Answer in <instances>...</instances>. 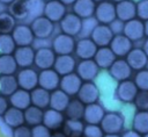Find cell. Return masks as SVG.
Here are the masks:
<instances>
[{"label":"cell","mask_w":148,"mask_h":137,"mask_svg":"<svg viewBox=\"0 0 148 137\" xmlns=\"http://www.w3.org/2000/svg\"><path fill=\"white\" fill-rule=\"evenodd\" d=\"M125 124V118L121 114L111 111L104 114L99 127L104 134H119Z\"/></svg>","instance_id":"cell-1"},{"label":"cell","mask_w":148,"mask_h":137,"mask_svg":"<svg viewBox=\"0 0 148 137\" xmlns=\"http://www.w3.org/2000/svg\"><path fill=\"white\" fill-rule=\"evenodd\" d=\"M95 19L97 20L98 23L101 24H110L112 21L117 19L116 16V5L111 1H102L96 5L95 13H94Z\"/></svg>","instance_id":"cell-2"},{"label":"cell","mask_w":148,"mask_h":137,"mask_svg":"<svg viewBox=\"0 0 148 137\" xmlns=\"http://www.w3.org/2000/svg\"><path fill=\"white\" fill-rule=\"evenodd\" d=\"M30 28H31V31L35 37H37L39 39H45L53 34L54 23L51 22L45 16H39L31 21Z\"/></svg>","instance_id":"cell-3"},{"label":"cell","mask_w":148,"mask_h":137,"mask_svg":"<svg viewBox=\"0 0 148 137\" xmlns=\"http://www.w3.org/2000/svg\"><path fill=\"white\" fill-rule=\"evenodd\" d=\"M10 35L16 46H31L35 41L31 28L28 24H16Z\"/></svg>","instance_id":"cell-4"},{"label":"cell","mask_w":148,"mask_h":137,"mask_svg":"<svg viewBox=\"0 0 148 137\" xmlns=\"http://www.w3.org/2000/svg\"><path fill=\"white\" fill-rule=\"evenodd\" d=\"M75 49V41L74 37L59 34L52 41V50L57 56L60 55H71Z\"/></svg>","instance_id":"cell-5"},{"label":"cell","mask_w":148,"mask_h":137,"mask_svg":"<svg viewBox=\"0 0 148 137\" xmlns=\"http://www.w3.org/2000/svg\"><path fill=\"white\" fill-rule=\"evenodd\" d=\"M16 80L20 88L30 92L38 86V73L31 67L22 68L21 71H18Z\"/></svg>","instance_id":"cell-6"},{"label":"cell","mask_w":148,"mask_h":137,"mask_svg":"<svg viewBox=\"0 0 148 137\" xmlns=\"http://www.w3.org/2000/svg\"><path fill=\"white\" fill-rule=\"evenodd\" d=\"M59 23H60V29L62 34L74 37L80 34L82 19H80L74 13H66Z\"/></svg>","instance_id":"cell-7"},{"label":"cell","mask_w":148,"mask_h":137,"mask_svg":"<svg viewBox=\"0 0 148 137\" xmlns=\"http://www.w3.org/2000/svg\"><path fill=\"white\" fill-rule=\"evenodd\" d=\"M77 99L86 106L90 103H95L99 99V89L92 81H84L82 82L79 92H77Z\"/></svg>","instance_id":"cell-8"},{"label":"cell","mask_w":148,"mask_h":137,"mask_svg":"<svg viewBox=\"0 0 148 137\" xmlns=\"http://www.w3.org/2000/svg\"><path fill=\"white\" fill-rule=\"evenodd\" d=\"M75 70H76V74L82 81H92L99 72V68L94 62V59L81 60L80 63L76 64Z\"/></svg>","instance_id":"cell-9"},{"label":"cell","mask_w":148,"mask_h":137,"mask_svg":"<svg viewBox=\"0 0 148 137\" xmlns=\"http://www.w3.org/2000/svg\"><path fill=\"white\" fill-rule=\"evenodd\" d=\"M113 36L114 35L112 34V31L108 24L98 23L91 31L89 38L97 45V48H102V46H109Z\"/></svg>","instance_id":"cell-10"},{"label":"cell","mask_w":148,"mask_h":137,"mask_svg":"<svg viewBox=\"0 0 148 137\" xmlns=\"http://www.w3.org/2000/svg\"><path fill=\"white\" fill-rule=\"evenodd\" d=\"M60 82V75L53 70H42L38 73V87L44 88L49 92H52L54 89H58Z\"/></svg>","instance_id":"cell-11"},{"label":"cell","mask_w":148,"mask_h":137,"mask_svg":"<svg viewBox=\"0 0 148 137\" xmlns=\"http://www.w3.org/2000/svg\"><path fill=\"white\" fill-rule=\"evenodd\" d=\"M123 35H125L131 42L142 39L145 37L143 22L141 20H139L138 17H135L133 20H130L127 22H124Z\"/></svg>","instance_id":"cell-12"},{"label":"cell","mask_w":148,"mask_h":137,"mask_svg":"<svg viewBox=\"0 0 148 137\" xmlns=\"http://www.w3.org/2000/svg\"><path fill=\"white\" fill-rule=\"evenodd\" d=\"M54 60H56V53L51 48H39L37 51H35L34 64L40 71L52 68Z\"/></svg>","instance_id":"cell-13"},{"label":"cell","mask_w":148,"mask_h":137,"mask_svg":"<svg viewBox=\"0 0 148 137\" xmlns=\"http://www.w3.org/2000/svg\"><path fill=\"white\" fill-rule=\"evenodd\" d=\"M82 82L83 81L79 78V75L76 73L72 72V73L66 74V75H62L60 78L59 87L68 96H73V95H76L77 94V92H79Z\"/></svg>","instance_id":"cell-14"},{"label":"cell","mask_w":148,"mask_h":137,"mask_svg":"<svg viewBox=\"0 0 148 137\" xmlns=\"http://www.w3.org/2000/svg\"><path fill=\"white\" fill-rule=\"evenodd\" d=\"M138 87L135 86L134 81L127 79V80H124V81H120L117 86V89H116V95L118 98L119 101L121 102H133L136 93H138Z\"/></svg>","instance_id":"cell-15"},{"label":"cell","mask_w":148,"mask_h":137,"mask_svg":"<svg viewBox=\"0 0 148 137\" xmlns=\"http://www.w3.org/2000/svg\"><path fill=\"white\" fill-rule=\"evenodd\" d=\"M109 73L114 80L120 82V81L130 79V77L132 74V68L130 67V65L127 64V62L125 59L118 58L109 67Z\"/></svg>","instance_id":"cell-16"},{"label":"cell","mask_w":148,"mask_h":137,"mask_svg":"<svg viewBox=\"0 0 148 137\" xmlns=\"http://www.w3.org/2000/svg\"><path fill=\"white\" fill-rule=\"evenodd\" d=\"M76 67V60L72 55H60L56 56V60L53 64V70L59 75H66L74 72Z\"/></svg>","instance_id":"cell-17"},{"label":"cell","mask_w":148,"mask_h":137,"mask_svg":"<svg viewBox=\"0 0 148 137\" xmlns=\"http://www.w3.org/2000/svg\"><path fill=\"white\" fill-rule=\"evenodd\" d=\"M66 14V6L61 3L59 0H51L45 2L44 7V16L49 19L51 22H60V20Z\"/></svg>","instance_id":"cell-18"},{"label":"cell","mask_w":148,"mask_h":137,"mask_svg":"<svg viewBox=\"0 0 148 137\" xmlns=\"http://www.w3.org/2000/svg\"><path fill=\"white\" fill-rule=\"evenodd\" d=\"M111 51L114 53L116 57H125L133 48H132V42L123 34L120 35H114L113 38L111 39L110 44H109Z\"/></svg>","instance_id":"cell-19"},{"label":"cell","mask_w":148,"mask_h":137,"mask_svg":"<svg viewBox=\"0 0 148 137\" xmlns=\"http://www.w3.org/2000/svg\"><path fill=\"white\" fill-rule=\"evenodd\" d=\"M13 57L21 68L30 67L34 64L35 58V50L31 46H16L15 51L13 52Z\"/></svg>","instance_id":"cell-20"},{"label":"cell","mask_w":148,"mask_h":137,"mask_svg":"<svg viewBox=\"0 0 148 137\" xmlns=\"http://www.w3.org/2000/svg\"><path fill=\"white\" fill-rule=\"evenodd\" d=\"M76 56L83 60V59H92L96 51L97 45L88 37V38H81L80 41L75 42V49H74Z\"/></svg>","instance_id":"cell-21"},{"label":"cell","mask_w":148,"mask_h":137,"mask_svg":"<svg viewBox=\"0 0 148 137\" xmlns=\"http://www.w3.org/2000/svg\"><path fill=\"white\" fill-rule=\"evenodd\" d=\"M116 16L121 22H127L136 17V6L132 0H124L116 5Z\"/></svg>","instance_id":"cell-22"},{"label":"cell","mask_w":148,"mask_h":137,"mask_svg":"<svg viewBox=\"0 0 148 137\" xmlns=\"http://www.w3.org/2000/svg\"><path fill=\"white\" fill-rule=\"evenodd\" d=\"M127 64L130 65V67L135 71H140V70H143L146 66H147V63H148V57L146 56V53L143 52L142 49H139V48H135V49H132L127 55H126V59Z\"/></svg>","instance_id":"cell-23"},{"label":"cell","mask_w":148,"mask_h":137,"mask_svg":"<svg viewBox=\"0 0 148 137\" xmlns=\"http://www.w3.org/2000/svg\"><path fill=\"white\" fill-rule=\"evenodd\" d=\"M104 108L97 102L86 104L83 111V120L87 124H99L104 116Z\"/></svg>","instance_id":"cell-24"},{"label":"cell","mask_w":148,"mask_h":137,"mask_svg":"<svg viewBox=\"0 0 148 137\" xmlns=\"http://www.w3.org/2000/svg\"><path fill=\"white\" fill-rule=\"evenodd\" d=\"M64 122H65V117H64V114L61 111H58V110L50 108L43 113L42 124H44L50 130H58L59 128L62 127Z\"/></svg>","instance_id":"cell-25"},{"label":"cell","mask_w":148,"mask_h":137,"mask_svg":"<svg viewBox=\"0 0 148 137\" xmlns=\"http://www.w3.org/2000/svg\"><path fill=\"white\" fill-rule=\"evenodd\" d=\"M92 59L98 66V68L109 70V67L117 59V57L114 56V53L111 51L109 46H102V48H97V51Z\"/></svg>","instance_id":"cell-26"},{"label":"cell","mask_w":148,"mask_h":137,"mask_svg":"<svg viewBox=\"0 0 148 137\" xmlns=\"http://www.w3.org/2000/svg\"><path fill=\"white\" fill-rule=\"evenodd\" d=\"M96 3L92 0H76L73 3V13L80 19L92 17L95 13Z\"/></svg>","instance_id":"cell-27"},{"label":"cell","mask_w":148,"mask_h":137,"mask_svg":"<svg viewBox=\"0 0 148 137\" xmlns=\"http://www.w3.org/2000/svg\"><path fill=\"white\" fill-rule=\"evenodd\" d=\"M8 102L12 104V107L17 108V109H21V110H24V109H27L31 104V101H30V92L24 91L22 88H17L9 96Z\"/></svg>","instance_id":"cell-28"},{"label":"cell","mask_w":148,"mask_h":137,"mask_svg":"<svg viewBox=\"0 0 148 137\" xmlns=\"http://www.w3.org/2000/svg\"><path fill=\"white\" fill-rule=\"evenodd\" d=\"M69 96L64 93L61 89H54L50 93V102L49 107L51 109L58 110V111H65L68 102H69Z\"/></svg>","instance_id":"cell-29"},{"label":"cell","mask_w":148,"mask_h":137,"mask_svg":"<svg viewBox=\"0 0 148 137\" xmlns=\"http://www.w3.org/2000/svg\"><path fill=\"white\" fill-rule=\"evenodd\" d=\"M30 101H31L32 106L38 107L40 109H45L49 107L50 92L44 88L36 87L32 91H30Z\"/></svg>","instance_id":"cell-30"},{"label":"cell","mask_w":148,"mask_h":137,"mask_svg":"<svg viewBox=\"0 0 148 137\" xmlns=\"http://www.w3.org/2000/svg\"><path fill=\"white\" fill-rule=\"evenodd\" d=\"M2 116H3L5 123L10 128H17L24 124V115H23V110L21 109L8 107V109L5 111Z\"/></svg>","instance_id":"cell-31"},{"label":"cell","mask_w":148,"mask_h":137,"mask_svg":"<svg viewBox=\"0 0 148 137\" xmlns=\"http://www.w3.org/2000/svg\"><path fill=\"white\" fill-rule=\"evenodd\" d=\"M43 109L35 107L32 104H30L27 109L23 110V115H24V122L30 125V127H35L38 124H42L43 121Z\"/></svg>","instance_id":"cell-32"},{"label":"cell","mask_w":148,"mask_h":137,"mask_svg":"<svg viewBox=\"0 0 148 137\" xmlns=\"http://www.w3.org/2000/svg\"><path fill=\"white\" fill-rule=\"evenodd\" d=\"M18 88L16 77L10 75H0V94L3 96H10Z\"/></svg>","instance_id":"cell-33"},{"label":"cell","mask_w":148,"mask_h":137,"mask_svg":"<svg viewBox=\"0 0 148 137\" xmlns=\"http://www.w3.org/2000/svg\"><path fill=\"white\" fill-rule=\"evenodd\" d=\"M64 134L67 137H80L83 132V122L82 120H69L67 118L64 122Z\"/></svg>","instance_id":"cell-34"},{"label":"cell","mask_w":148,"mask_h":137,"mask_svg":"<svg viewBox=\"0 0 148 137\" xmlns=\"http://www.w3.org/2000/svg\"><path fill=\"white\" fill-rule=\"evenodd\" d=\"M83 111H84V104L79 99L69 100V102L65 109L66 116L69 120H82Z\"/></svg>","instance_id":"cell-35"},{"label":"cell","mask_w":148,"mask_h":137,"mask_svg":"<svg viewBox=\"0 0 148 137\" xmlns=\"http://www.w3.org/2000/svg\"><path fill=\"white\" fill-rule=\"evenodd\" d=\"M27 5V19L35 20L44 14L45 2L43 0H25Z\"/></svg>","instance_id":"cell-36"},{"label":"cell","mask_w":148,"mask_h":137,"mask_svg":"<svg viewBox=\"0 0 148 137\" xmlns=\"http://www.w3.org/2000/svg\"><path fill=\"white\" fill-rule=\"evenodd\" d=\"M133 130L140 135L148 132V110H139L133 117Z\"/></svg>","instance_id":"cell-37"},{"label":"cell","mask_w":148,"mask_h":137,"mask_svg":"<svg viewBox=\"0 0 148 137\" xmlns=\"http://www.w3.org/2000/svg\"><path fill=\"white\" fill-rule=\"evenodd\" d=\"M17 70V64L13 55H0V75L14 74Z\"/></svg>","instance_id":"cell-38"},{"label":"cell","mask_w":148,"mask_h":137,"mask_svg":"<svg viewBox=\"0 0 148 137\" xmlns=\"http://www.w3.org/2000/svg\"><path fill=\"white\" fill-rule=\"evenodd\" d=\"M9 14L16 20L27 19V5L25 0H14L9 3Z\"/></svg>","instance_id":"cell-39"},{"label":"cell","mask_w":148,"mask_h":137,"mask_svg":"<svg viewBox=\"0 0 148 137\" xmlns=\"http://www.w3.org/2000/svg\"><path fill=\"white\" fill-rule=\"evenodd\" d=\"M16 26V20L7 12L0 13V34H12Z\"/></svg>","instance_id":"cell-40"},{"label":"cell","mask_w":148,"mask_h":137,"mask_svg":"<svg viewBox=\"0 0 148 137\" xmlns=\"http://www.w3.org/2000/svg\"><path fill=\"white\" fill-rule=\"evenodd\" d=\"M16 44L10 34H0V55H13Z\"/></svg>","instance_id":"cell-41"},{"label":"cell","mask_w":148,"mask_h":137,"mask_svg":"<svg viewBox=\"0 0 148 137\" xmlns=\"http://www.w3.org/2000/svg\"><path fill=\"white\" fill-rule=\"evenodd\" d=\"M98 24L97 20L95 17H88V19H82V23H81V30H80V36H82L83 38H88V36H90L91 31L94 30V28Z\"/></svg>","instance_id":"cell-42"},{"label":"cell","mask_w":148,"mask_h":137,"mask_svg":"<svg viewBox=\"0 0 148 137\" xmlns=\"http://www.w3.org/2000/svg\"><path fill=\"white\" fill-rule=\"evenodd\" d=\"M134 84L139 91H148V70L143 68L136 72Z\"/></svg>","instance_id":"cell-43"},{"label":"cell","mask_w":148,"mask_h":137,"mask_svg":"<svg viewBox=\"0 0 148 137\" xmlns=\"http://www.w3.org/2000/svg\"><path fill=\"white\" fill-rule=\"evenodd\" d=\"M133 102L139 110H148V91H138Z\"/></svg>","instance_id":"cell-44"},{"label":"cell","mask_w":148,"mask_h":137,"mask_svg":"<svg viewBox=\"0 0 148 137\" xmlns=\"http://www.w3.org/2000/svg\"><path fill=\"white\" fill-rule=\"evenodd\" d=\"M83 137H103L104 132L102 131L99 124H87L83 128Z\"/></svg>","instance_id":"cell-45"},{"label":"cell","mask_w":148,"mask_h":137,"mask_svg":"<svg viewBox=\"0 0 148 137\" xmlns=\"http://www.w3.org/2000/svg\"><path fill=\"white\" fill-rule=\"evenodd\" d=\"M136 6V17L141 21L148 20V0H140Z\"/></svg>","instance_id":"cell-46"},{"label":"cell","mask_w":148,"mask_h":137,"mask_svg":"<svg viewBox=\"0 0 148 137\" xmlns=\"http://www.w3.org/2000/svg\"><path fill=\"white\" fill-rule=\"evenodd\" d=\"M31 137H51V130L44 124L35 125L31 129Z\"/></svg>","instance_id":"cell-47"},{"label":"cell","mask_w":148,"mask_h":137,"mask_svg":"<svg viewBox=\"0 0 148 137\" xmlns=\"http://www.w3.org/2000/svg\"><path fill=\"white\" fill-rule=\"evenodd\" d=\"M13 137H31V129L29 128V125L25 124L14 128Z\"/></svg>","instance_id":"cell-48"},{"label":"cell","mask_w":148,"mask_h":137,"mask_svg":"<svg viewBox=\"0 0 148 137\" xmlns=\"http://www.w3.org/2000/svg\"><path fill=\"white\" fill-rule=\"evenodd\" d=\"M112 31L113 35H120L123 33V28H124V22H121L120 20L116 19L114 21H112L110 24H108Z\"/></svg>","instance_id":"cell-49"},{"label":"cell","mask_w":148,"mask_h":137,"mask_svg":"<svg viewBox=\"0 0 148 137\" xmlns=\"http://www.w3.org/2000/svg\"><path fill=\"white\" fill-rule=\"evenodd\" d=\"M8 106H9L8 99L0 94V116H2L5 114V111L8 109Z\"/></svg>","instance_id":"cell-50"},{"label":"cell","mask_w":148,"mask_h":137,"mask_svg":"<svg viewBox=\"0 0 148 137\" xmlns=\"http://www.w3.org/2000/svg\"><path fill=\"white\" fill-rule=\"evenodd\" d=\"M121 137H142V136L134 130H127L121 135Z\"/></svg>","instance_id":"cell-51"},{"label":"cell","mask_w":148,"mask_h":137,"mask_svg":"<svg viewBox=\"0 0 148 137\" xmlns=\"http://www.w3.org/2000/svg\"><path fill=\"white\" fill-rule=\"evenodd\" d=\"M51 137H67L62 131H56L54 134H51Z\"/></svg>","instance_id":"cell-52"},{"label":"cell","mask_w":148,"mask_h":137,"mask_svg":"<svg viewBox=\"0 0 148 137\" xmlns=\"http://www.w3.org/2000/svg\"><path fill=\"white\" fill-rule=\"evenodd\" d=\"M142 50H143V52L146 53V56L148 57V38L145 41V43H143V48H142Z\"/></svg>","instance_id":"cell-53"},{"label":"cell","mask_w":148,"mask_h":137,"mask_svg":"<svg viewBox=\"0 0 148 137\" xmlns=\"http://www.w3.org/2000/svg\"><path fill=\"white\" fill-rule=\"evenodd\" d=\"M61 3H64L65 6H68V5H73L76 0H59Z\"/></svg>","instance_id":"cell-54"},{"label":"cell","mask_w":148,"mask_h":137,"mask_svg":"<svg viewBox=\"0 0 148 137\" xmlns=\"http://www.w3.org/2000/svg\"><path fill=\"white\" fill-rule=\"evenodd\" d=\"M143 28H145V36L148 37V20L145 21V23H143Z\"/></svg>","instance_id":"cell-55"},{"label":"cell","mask_w":148,"mask_h":137,"mask_svg":"<svg viewBox=\"0 0 148 137\" xmlns=\"http://www.w3.org/2000/svg\"><path fill=\"white\" fill-rule=\"evenodd\" d=\"M103 137H120L118 134H105Z\"/></svg>","instance_id":"cell-56"},{"label":"cell","mask_w":148,"mask_h":137,"mask_svg":"<svg viewBox=\"0 0 148 137\" xmlns=\"http://www.w3.org/2000/svg\"><path fill=\"white\" fill-rule=\"evenodd\" d=\"M14 0H0V2L1 3H3V5H9V3H12Z\"/></svg>","instance_id":"cell-57"},{"label":"cell","mask_w":148,"mask_h":137,"mask_svg":"<svg viewBox=\"0 0 148 137\" xmlns=\"http://www.w3.org/2000/svg\"><path fill=\"white\" fill-rule=\"evenodd\" d=\"M120 1H124V0H111V2H116V3L120 2Z\"/></svg>","instance_id":"cell-58"},{"label":"cell","mask_w":148,"mask_h":137,"mask_svg":"<svg viewBox=\"0 0 148 137\" xmlns=\"http://www.w3.org/2000/svg\"><path fill=\"white\" fill-rule=\"evenodd\" d=\"M92 1L96 3V2H102V1H104V0H92Z\"/></svg>","instance_id":"cell-59"},{"label":"cell","mask_w":148,"mask_h":137,"mask_svg":"<svg viewBox=\"0 0 148 137\" xmlns=\"http://www.w3.org/2000/svg\"><path fill=\"white\" fill-rule=\"evenodd\" d=\"M143 137H148V132H147V134H145V135H143Z\"/></svg>","instance_id":"cell-60"},{"label":"cell","mask_w":148,"mask_h":137,"mask_svg":"<svg viewBox=\"0 0 148 137\" xmlns=\"http://www.w3.org/2000/svg\"><path fill=\"white\" fill-rule=\"evenodd\" d=\"M44 2H47V1H51V0H43Z\"/></svg>","instance_id":"cell-61"}]
</instances>
